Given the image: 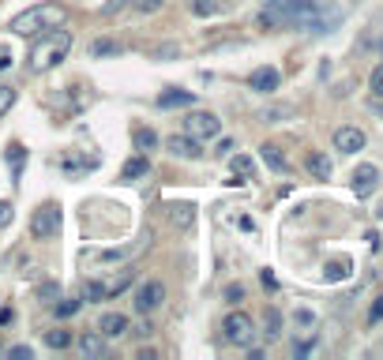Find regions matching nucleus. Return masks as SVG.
<instances>
[{
	"instance_id": "nucleus-23",
	"label": "nucleus",
	"mask_w": 383,
	"mask_h": 360,
	"mask_svg": "<svg viewBox=\"0 0 383 360\" xmlns=\"http://www.w3.org/2000/svg\"><path fill=\"white\" fill-rule=\"evenodd\" d=\"M293 116V109L289 105H267V109L259 113V120H267V124H282V120Z\"/></svg>"
},
{
	"instance_id": "nucleus-31",
	"label": "nucleus",
	"mask_w": 383,
	"mask_h": 360,
	"mask_svg": "<svg viewBox=\"0 0 383 360\" xmlns=\"http://www.w3.org/2000/svg\"><path fill=\"white\" fill-rule=\"evenodd\" d=\"M368 87H372V94H376V98H383V60L372 68V79H368Z\"/></svg>"
},
{
	"instance_id": "nucleus-8",
	"label": "nucleus",
	"mask_w": 383,
	"mask_h": 360,
	"mask_svg": "<svg viewBox=\"0 0 383 360\" xmlns=\"http://www.w3.org/2000/svg\"><path fill=\"white\" fill-rule=\"evenodd\" d=\"M166 151L173 158H180V162H200V158H203V143H195L192 136H169Z\"/></svg>"
},
{
	"instance_id": "nucleus-12",
	"label": "nucleus",
	"mask_w": 383,
	"mask_h": 360,
	"mask_svg": "<svg viewBox=\"0 0 383 360\" xmlns=\"http://www.w3.org/2000/svg\"><path fill=\"white\" fill-rule=\"evenodd\" d=\"M98 334H105V338H124L128 334V315L124 312H105L98 319Z\"/></svg>"
},
{
	"instance_id": "nucleus-27",
	"label": "nucleus",
	"mask_w": 383,
	"mask_h": 360,
	"mask_svg": "<svg viewBox=\"0 0 383 360\" xmlns=\"http://www.w3.org/2000/svg\"><path fill=\"white\" fill-rule=\"evenodd\" d=\"M136 248H113V251H95L90 259H98V263H117V259H128Z\"/></svg>"
},
{
	"instance_id": "nucleus-13",
	"label": "nucleus",
	"mask_w": 383,
	"mask_h": 360,
	"mask_svg": "<svg viewBox=\"0 0 383 360\" xmlns=\"http://www.w3.org/2000/svg\"><path fill=\"white\" fill-rule=\"evenodd\" d=\"M75 349L83 353V356H95V360H102L105 353H109V338H105V334H98V330H95V334H83V338H75Z\"/></svg>"
},
{
	"instance_id": "nucleus-29",
	"label": "nucleus",
	"mask_w": 383,
	"mask_h": 360,
	"mask_svg": "<svg viewBox=\"0 0 383 360\" xmlns=\"http://www.w3.org/2000/svg\"><path fill=\"white\" fill-rule=\"evenodd\" d=\"M154 143H158V136L151 128H136V146H139V151H151Z\"/></svg>"
},
{
	"instance_id": "nucleus-21",
	"label": "nucleus",
	"mask_w": 383,
	"mask_h": 360,
	"mask_svg": "<svg viewBox=\"0 0 383 360\" xmlns=\"http://www.w3.org/2000/svg\"><path fill=\"white\" fill-rule=\"evenodd\" d=\"M350 271H353L350 259H331L323 266V278H327V282H342V278H350Z\"/></svg>"
},
{
	"instance_id": "nucleus-4",
	"label": "nucleus",
	"mask_w": 383,
	"mask_h": 360,
	"mask_svg": "<svg viewBox=\"0 0 383 360\" xmlns=\"http://www.w3.org/2000/svg\"><path fill=\"white\" fill-rule=\"evenodd\" d=\"M222 334H226V342L237 345V349H248V345H256L259 330H256V319L248 312H230L222 319Z\"/></svg>"
},
{
	"instance_id": "nucleus-5",
	"label": "nucleus",
	"mask_w": 383,
	"mask_h": 360,
	"mask_svg": "<svg viewBox=\"0 0 383 360\" xmlns=\"http://www.w3.org/2000/svg\"><path fill=\"white\" fill-rule=\"evenodd\" d=\"M184 136H192L195 143H210V139H218L222 136V120L215 113H188L184 116Z\"/></svg>"
},
{
	"instance_id": "nucleus-3",
	"label": "nucleus",
	"mask_w": 383,
	"mask_h": 360,
	"mask_svg": "<svg viewBox=\"0 0 383 360\" xmlns=\"http://www.w3.org/2000/svg\"><path fill=\"white\" fill-rule=\"evenodd\" d=\"M64 19H68V8L57 4V0H49V4H34L19 11L16 19H11V34L19 38H38L45 31H57V26H64Z\"/></svg>"
},
{
	"instance_id": "nucleus-33",
	"label": "nucleus",
	"mask_w": 383,
	"mask_h": 360,
	"mask_svg": "<svg viewBox=\"0 0 383 360\" xmlns=\"http://www.w3.org/2000/svg\"><path fill=\"white\" fill-rule=\"evenodd\" d=\"M8 356H11V360H31V356H34V349H31V345H11Z\"/></svg>"
},
{
	"instance_id": "nucleus-34",
	"label": "nucleus",
	"mask_w": 383,
	"mask_h": 360,
	"mask_svg": "<svg viewBox=\"0 0 383 360\" xmlns=\"http://www.w3.org/2000/svg\"><path fill=\"white\" fill-rule=\"evenodd\" d=\"M109 53H121L117 42H95V57H109Z\"/></svg>"
},
{
	"instance_id": "nucleus-32",
	"label": "nucleus",
	"mask_w": 383,
	"mask_h": 360,
	"mask_svg": "<svg viewBox=\"0 0 383 360\" xmlns=\"http://www.w3.org/2000/svg\"><path fill=\"white\" fill-rule=\"evenodd\" d=\"M38 297H42V304H57L60 300V289L57 285H42V289H38Z\"/></svg>"
},
{
	"instance_id": "nucleus-19",
	"label": "nucleus",
	"mask_w": 383,
	"mask_h": 360,
	"mask_svg": "<svg viewBox=\"0 0 383 360\" xmlns=\"http://www.w3.org/2000/svg\"><path fill=\"white\" fill-rule=\"evenodd\" d=\"M169 222H173L177 229H192V225H195V207H192V203L169 207Z\"/></svg>"
},
{
	"instance_id": "nucleus-42",
	"label": "nucleus",
	"mask_w": 383,
	"mask_h": 360,
	"mask_svg": "<svg viewBox=\"0 0 383 360\" xmlns=\"http://www.w3.org/2000/svg\"><path fill=\"white\" fill-rule=\"evenodd\" d=\"M8 64H11V49H8V45H0V72H4Z\"/></svg>"
},
{
	"instance_id": "nucleus-7",
	"label": "nucleus",
	"mask_w": 383,
	"mask_h": 360,
	"mask_svg": "<svg viewBox=\"0 0 383 360\" xmlns=\"http://www.w3.org/2000/svg\"><path fill=\"white\" fill-rule=\"evenodd\" d=\"M166 304V285L162 282H143L139 289H136V312L139 315H151V312H158Z\"/></svg>"
},
{
	"instance_id": "nucleus-9",
	"label": "nucleus",
	"mask_w": 383,
	"mask_h": 360,
	"mask_svg": "<svg viewBox=\"0 0 383 360\" xmlns=\"http://www.w3.org/2000/svg\"><path fill=\"white\" fill-rule=\"evenodd\" d=\"M335 151H342V154H357V151H365V131L353 128V124L338 128V131H335Z\"/></svg>"
},
{
	"instance_id": "nucleus-16",
	"label": "nucleus",
	"mask_w": 383,
	"mask_h": 360,
	"mask_svg": "<svg viewBox=\"0 0 383 360\" xmlns=\"http://www.w3.org/2000/svg\"><path fill=\"white\" fill-rule=\"evenodd\" d=\"M192 102H195L192 90H162V94H158L162 109H184V105H192Z\"/></svg>"
},
{
	"instance_id": "nucleus-43",
	"label": "nucleus",
	"mask_w": 383,
	"mask_h": 360,
	"mask_svg": "<svg viewBox=\"0 0 383 360\" xmlns=\"http://www.w3.org/2000/svg\"><path fill=\"white\" fill-rule=\"evenodd\" d=\"M372 113H376V116H383V98H372Z\"/></svg>"
},
{
	"instance_id": "nucleus-24",
	"label": "nucleus",
	"mask_w": 383,
	"mask_h": 360,
	"mask_svg": "<svg viewBox=\"0 0 383 360\" xmlns=\"http://www.w3.org/2000/svg\"><path fill=\"white\" fill-rule=\"evenodd\" d=\"M222 4L218 0H192V16H200V19H210V16H218Z\"/></svg>"
},
{
	"instance_id": "nucleus-1",
	"label": "nucleus",
	"mask_w": 383,
	"mask_h": 360,
	"mask_svg": "<svg viewBox=\"0 0 383 360\" xmlns=\"http://www.w3.org/2000/svg\"><path fill=\"white\" fill-rule=\"evenodd\" d=\"M256 23L263 31H286V26H297V31L308 34H327L331 26L342 23L338 8H327L323 0H271L267 8H259Z\"/></svg>"
},
{
	"instance_id": "nucleus-41",
	"label": "nucleus",
	"mask_w": 383,
	"mask_h": 360,
	"mask_svg": "<svg viewBox=\"0 0 383 360\" xmlns=\"http://www.w3.org/2000/svg\"><path fill=\"white\" fill-rule=\"evenodd\" d=\"M297 323H301V327H315V315H312L308 308H301V312H297Z\"/></svg>"
},
{
	"instance_id": "nucleus-30",
	"label": "nucleus",
	"mask_w": 383,
	"mask_h": 360,
	"mask_svg": "<svg viewBox=\"0 0 383 360\" xmlns=\"http://www.w3.org/2000/svg\"><path fill=\"white\" fill-rule=\"evenodd\" d=\"M79 300H87V304H95V300H105V293H102V282H87L83 285V297Z\"/></svg>"
},
{
	"instance_id": "nucleus-22",
	"label": "nucleus",
	"mask_w": 383,
	"mask_h": 360,
	"mask_svg": "<svg viewBox=\"0 0 383 360\" xmlns=\"http://www.w3.org/2000/svg\"><path fill=\"white\" fill-rule=\"evenodd\" d=\"M147 173H151L147 158H131V162L121 169V180H139V177H147Z\"/></svg>"
},
{
	"instance_id": "nucleus-10",
	"label": "nucleus",
	"mask_w": 383,
	"mask_h": 360,
	"mask_svg": "<svg viewBox=\"0 0 383 360\" xmlns=\"http://www.w3.org/2000/svg\"><path fill=\"white\" fill-rule=\"evenodd\" d=\"M279 83H282V72H279V68H267V64L248 75V87L259 90V94H271V90H279Z\"/></svg>"
},
{
	"instance_id": "nucleus-15",
	"label": "nucleus",
	"mask_w": 383,
	"mask_h": 360,
	"mask_svg": "<svg viewBox=\"0 0 383 360\" xmlns=\"http://www.w3.org/2000/svg\"><path fill=\"white\" fill-rule=\"evenodd\" d=\"M305 169L312 173L315 180H331V169H335V165H331V158H327V154H320V151H312V154L305 158Z\"/></svg>"
},
{
	"instance_id": "nucleus-17",
	"label": "nucleus",
	"mask_w": 383,
	"mask_h": 360,
	"mask_svg": "<svg viewBox=\"0 0 383 360\" xmlns=\"http://www.w3.org/2000/svg\"><path fill=\"white\" fill-rule=\"evenodd\" d=\"M259 158L267 162V169H274V173H289V158L279 151L274 143H267V146H259Z\"/></svg>"
},
{
	"instance_id": "nucleus-36",
	"label": "nucleus",
	"mask_w": 383,
	"mask_h": 360,
	"mask_svg": "<svg viewBox=\"0 0 383 360\" xmlns=\"http://www.w3.org/2000/svg\"><path fill=\"white\" fill-rule=\"evenodd\" d=\"M128 4H131V0H109V4H105L102 11H105V16H117V11H124Z\"/></svg>"
},
{
	"instance_id": "nucleus-38",
	"label": "nucleus",
	"mask_w": 383,
	"mask_h": 360,
	"mask_svg": "<svg viewBox=\"0 0 383 360\" xmlns=\"http://www.w3.org/2000/svg\"><path fill=\"white\" fill-rule=\"evenodd\" d=\"M226 300H230V304H241V300H244V289H241V285H230V289H226Z\"/></svg>"
},
{
	"instance_id": "nucleus-25",
	"label": "nucleus",
	"mask_w": 383,
	"mask_h": 360,
	"mask_svg": "<svg viewBox=\"0 0 383 360\" xmlns=\"http://www.w3.org/2000/svg\"><path fill=\"white\" fill-rule=\"evenodd\" d=\"M72 342H75V338L68 334V330H49V334H45V345H49V349H68Z\"/></svg>"
},
{
	"instance_id": "nucleus-26",
	"label": "nucleus",
	"mask_w": 383,
	"mask_h": 360,
	"mask_svg": "<svg viewBox=\"0 0 383 360\" xmlns=\"http://www.w3.org/2000/svg\"><path fill=\"white\" fill-rule=\"evenodd\" d=\"M128 8H131V11H139V16H154V11H162V8H166V0H131Z\"/></svg>"
},
{
	"instance_id": "nucleus-44",
	"label": "nucleus",
	"mask_w": 383,
	"mask_h": 360,
	"mask_svg": "<svg viewBox=\"0 0 383 360\" xmlns=\"http://www.w3.org/2000/svg\"><path fill=\"white\" fill-rule=\"evenodd\" d=\"M376 214H379V218H383V203H379V210H376Z\"/></svg>"
},
{
	"instance_id": "nucleus-2",
	"label": "nucleus",
	"mask_w": 383,
	"mask_h": 360,
	"mask_svg": "<svg viewBox=\"0 0 383 360\" xmlns=\"http://www.w3.org/2000/svg\"><path fill=\"white\" fill-rule=\"evenodd\" d=\"M68 49H72V34L60 31V26H57V31L38 34L34 49L26 53V68H31L34 75H45V72H53L64 57H68Z\"/></svg>"
},
{
	"instance_id": "nucleus-40",
	"label": "nucleus",
	"mask_w": 383,
	"mask_h": 360,
	"mask_svg": "<svg viewBox=\"0 0 383 360\" xmlns=\"http://www.w3.org/2000/svg\"><path fill=\"white\" fill-rule=\"evenodd\" d=\"M4 225H11V203L0 199V229H4Z\"/></svg>"
},
{
	"instance_id": "nucleus-28",
	"label": "nucleus",
	"mask_w": 383,
	"mask_h": 360,
	"mask_svg": "<svg viewBox=\"0 0 383 360\" xmlns=\"http://www.w3.org/2000/svg\"><path fill=\"white\" fill-rule=\"evenodd\" d=\"M16 87H8V83H0V116L4 113H11V105H16Z\"/></svg>"
},
{
	"instance_id": "nucleus-35",
	"label": "nucleus",
	"mask_w": 383,
	"mask_h": 360,
	"mask_svg": "<svg viewBox=\"0 0 383 360\" xmlns=\"http://www.w3.org/2000/svg\"><path fill=\"white\" fill-rule=\"evenodd\" d=\"M75 312H79V300H64V304H57V315H64V319L75 315Z\"/></svg>"
},
{
	"instance_id": "nucleus-11",
	"label": "nucleus",
	"mask_w": 383,
	"mask_h": 360,
	"mask_svg": "<svg viewBox=\"0 0 383 360\" xmlns=\"http://www.w3.org/2000/svg\"><path fill=\"white\" fill-rule=\"evenodd\" d=\"M376 184H379V169L376 165H357L353 169V195H372L376 192Z\"/></svg>"
},
{
	"instance_id": "nucleus-37",
	"label": "nucleus",
	"mask_w": 383,
	"mask_h": 360,
	"mask_svg": "<svg viewBox=\"0 0 383 360\" xmlns=\"http://www.w3.org/2000/svg\"><path fill=\"white\" fill-rule=\"evenodd\" d=\"M215 154H218V158H230V154H233V139H218Z\"/></svg>"
},
{
	"instance_id": "nucleus-39",
	"label": "nucleus",
	"mask_w": 383,
	"mask_h": 360,
	"mask_svg": "<svg viewBox=\"0 0 383 360\" xmlns=\"http://www.w3.org/2000/svg\"><path fill=\"white\" fill-rule=\"evenodd\" d=\"M379 319H383V297H376L372 312H368V323H379Z\"/></svg>"
},
{
	"instance_id": "nucleus-20",
	"label": "nucleus",
	"mask_w": 383,
	"mask_h": 360,
	"mask_svg": "<svg viewBox=\"0 0 383 360\" xmlns=\"http://www.w3.org/2000/svg\"><path fill=\"white\" fill-rule=\"evenodd\" d=\"M259 334L267 338V342H274V338L282 334V315H279V308H267V312H263V330H259Z\"/></svg>"
},
{
	"instance_id": "nucleus-6",
	"label": "nucleus",
	"mask_w": 383,
	"mask_h": 360,
	"mask_svg": "<svg viewBox=\"0 0 383 360\" xmlns=\"http://www.w3.org/2000/svg\"><path fill=\"white\" fill-rule=\"evenodd\" d=\"M60 233V207L57 203H42L31 218V236L34 240H53Z\"/></svg>"
},
{
	"instance_id": "nucleus-14",
	"label": "nucleus",
	"mask_w": 383,
	"mask_h": 360,
	"mask_svg": "<svg viewBox=\"0 0 383 360\" xmlns=\"http://www.w3.org/2000/svg\"><path fill=\"white\" fill-rule=\"evenodd\" d=\"M230 169H233V180L230 184H248L256 177V162L248 154H237V158H230Z\"/></svg>"
},
{
	"instance_id": "nucleus-18",
	"label": "nucleus",
	"mask_w": 383,
	"mask_h": 360,
	"mask_svg": "<svg viewBox=\"0 0 383 360\" xmlns=\"http://www.w3.org/2000/svg\"><path fill=\"white\" fill-rule=\"evenodd\" d=\"M131 282H136V271H121V274L105 278V282H102V293H105V297H117V293H124Z\"/></svg>"
}]
</instances>
